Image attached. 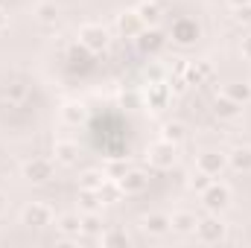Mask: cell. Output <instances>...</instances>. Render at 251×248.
<instances>
[{
	"mask_svg": "<svg viewBox=\"0 0 251 248\" xmlns=\"http://www.w3.org/2000/svg\"><path fill=\"white\" fill-rule=\"evenodd\" d=\"M201 201H204V207H207L210 213H219V210H225V207L231 204V190H228V184L210 181V184L201 190Z\"/></svg>",
	"mask_w": 251,
	"mask_h": 248,
	"instance_id": "6da1fadb",
	"label": "cell"
},
{
	"mask_svg": "<svg viewBox=\"0 0 251 248\" xmlns=\"http://www.w3.org/2000/svg\"><path fill=\"white\" fill-rule=\"evenodd\" d=\"M79 44H82L85 50H91V53H100V50H105V44H108V32H105L102 26H97V24H88V26L79 29Z\"/></svg>",
	"mask_w": 251,
	"mask_h": 248,
	"instance_id": "7a4b0ae2",
	"label": "cell"
},
{
	"mask_svg": "<svg viewBox=\"0 0 251 248\" xmlns=\"http://www.w3.org/2000/svg\"><path fill=\"white\" fill-rule=\"evenodd\" d=\"M24 178L32 181V184H47L53 178V164L47 158H32L24 164Z\"/></svg>",
	"mask_w": 251,
	"mask_h": 248,
	"instance_id": "3957f363",
	"label": "cell"
},
{
	"mask_svg": "<svg viewBox=\"0 0 251 248\" xmlns=\"http://www.w3.org/2000/svg\"><path fill=\"white\" fill-rule=\"evenodd\" d=\"M21 222H24L26 228H44V225H50V222H53V210H50L47 204L32 201V204H26V207H24Z\"/></svg>",
	"mask_w": 251,
	"mask_h": 248,
	"instance_id": "277c9868",
	"label": "cell"
},
{
	"mask_svg": "<svg viewBox=\"0 0 251 248\" xmlns=\"http://www.w3.org/2000/svg\"><path fill=\"white\" fill-rule=\"evenodd\" d=\"M149 161L158 167V170H170L176 164V143L170 140H158L152 149H149Z\"/></svg>",
	"mask_w": 251,
	"mask_h": 248,
	"instance_id": "5b68a950",
	"label": "cell"
},
{
	"mask_svg": "<svg viewBox=\"0 0 251 248\" xmlns=\"http://www.w3.org/2000/svg\"><path fill=\"white\" fill-rule=\"evenodd\" d=\"M196 234H199L201 243H219L225 237V225L216 216H207V219H199L196 222Z\"/></svg>",
	"mask_w": 251,
	"mask_h": 248,
	"instance_id": "8992f818",
	"label": "cell"
},
{
	"mask_svg": "<svg viewBox=\"0 0 251 248\" xmlns=\"http://www.w3.org/2000/svg\"><path fill=\"white\" fill-rule=\"evenodd\" d=\"M170 35H173L176 44H193V41L199 38V24H196L193 18H178V21L173 24Z\"/></svg>",
	"mask_w": 251,
	"mask_h": 248,
	"instance_id": "52a82bcc",
	"label": "cell"
},
{
	"mask_svg": "<svg viewBox=\"0 0 251 248\" xmlns=\"http://www.w3.org/2000/svg\"><path fill=\"white\" fill-rule=\"evenodd\" d=\"M225 164H228V158L219 155V152H204V155H199V170L207 173V175H219V173L225 170Z\"/></svg>",
	"mask_w": 251,
	"mask_h": 248,
	"instance_id": "ba28073f",
	"label": "cell"
},
{
	"mask_svg": "<svg viewBox=\"0 0 251 248\" xmlns=\"http://www.w3.org/2000/svg\"><path fill=\"white\" fill-rule=\"evenodd\" d=\"M117 29H120V35L131 38L143 29V21H140L137 12H123V15H117Z\"/></svg>",
	"mask_w": 251,
	"mask_h": 248,
	"instance_id": "9c48e42d",
	"label": "cell"
},
{
	"mask_svg": "<svg viewBox=\"0 0 251 248\" xmlns=\"http://www.w3.org/2000/svg\"><path fill=\"white\" fill-rule=\"evenodd\" d=\"M117 184L123 193H140L143 187H146V175L140 173V170H131V173H123L120 178H117Z\"/></svg>",
	"mask_w": 251,
	"mask_h": 248,
	"instance_id": "30bf717a",
	"label": "cell"
},
{
	"mask_svg": "<svg viewBox=\"0 0 251 248\" xmlns=\"http://www.w3.org/2000/svg\"><path fill=\"white\" fill-rule=\"evenodd\" d=\"M213 111H216V117H222V120H231V117H237V114H240V102H234L228 94H222V97H216V102H213Z\"/></svg>",
	"mask_w": 251,
	"mask_h": 248,
	"instance_id": "8fae6325",
	"label": "cell"
},
{
	"mask_svg": "<svg viewBox=\"0 0 251 248\" xmlns=\"http://www.w3.org/2000/svg\"><path fill=\"white\" fill-rule=\"evenodd\" d=\"M196 213H190V210H178V213H173L170 216V228H176V231H181V234H190V231H196Z\"/></svg>",
	"mask_w": 251,
	"mask_h": 248,
	"instance_id": "7c38bea8",
	"label": "cell"
},
{
	"mask_svg": "<svg viewBox=\"0 0 251 248\" xmlns=\"http://www.w3.org/2000/svg\"><path fill=\"white\" fill-rule=\"evenodd\" d=\"M228 164H231L237 173H251V146H240V149H234L231 158H228Z\"/></svg>",
	"mask_w": 251,
	"mask_h": 248,
	"instance_id": "4fadbf2b",
	"label": "cell"
},
{
	"mask_svg": "<svg viewBox=\"0 0 251 248\" xmlns=\"http://www.w3.org/2000/svg\"><path fill=\"white\" fill-rule=\"evenodd\" d=\"M143 231H149V234H155V237L167 234V231H170V216H161V213H152V216H146V222H143Z\"/></svg>",
	"mask_w": 251,
	"mask_h": 248,
	"instance_id": "5bb4252c",
	"label": "cell"
},
{
	"mask_svg": "<svg viewBox=\"0 0 251 248\" xmlns=\"http://www.w3.org/2000/svg\"><path fill=\"white\" fill-rule=\"evenodd\" d=\"M59 231L67 234V237H79V231H82V216H79V213H64V216H59Z\"/></svg>",
	"mask_w": 251,
	"mask_h": 248,
	"instance_id": "9a60e30c",
	"label": "cell"
},
{
	"mask_svg": "<svg viewBox=\"0 0 251 248\" xmlns=\"http://www.w3.org/2000/svg\"><path fill=\"white\" fill-rule=\"evenodd\" d=\"M225 94H228L234 102H240V105H243V102H249V99H251V85H249V82H234V85H228V88H225Z\"/></svg>",
	"mask_w": 251,
	"mask_h": 248,
	"instance_id": "2e32d148",
	"label": "cell"
},
{
	"mask_svg": "<svg viewBox=\"0 0 251 248\" xmlns=\"http://www.w3.org/2000/svg\"><path fill=\"white\" fill-rule=\"evenodd\" d=\"M137 15H140L143 26H146V24H158V18H161V6H158L155 0H146V3H140Z\"/></svg>",
	"mask_w": 251,
	"mask_h": 248,
	"instance_id": "e0dca14e",
	"label": "cell"
},
{
	"mask_svg": "<svg viewBox=\"0 0 251 248\" xmlns=\"http://www.w3.org/2000/svg\"><path fill=\"white\" fill-rule=\"evenodd\" d=\"M35 15H38V21H44V24H53V21L59 18V6L44 0V3H38V6H35Z\"/></svg>",
	"mask_w": 251,
	"mask_h": 248,
	"instance_id": "ac0fdd59",
	"label": "cell"
},
{
	"mask_svg": "<svg viewBox=\"0 0 251 248\" xmlns=\"http://www.w3.org/2000/svg\"><path fill=\"white\" fill-rule=\"evenodd\" d=\"M56 158L62 164H73L76 161V146L73 143H56Z\"/></svg>",
	"mask_w": 251,
	"mask_h": 248,
	"instance_id": "d6986e66",
	"label": "cell"
},
{
	"mask_svg": "<svg viewBox=\"0 0 251 248\" xmlns=\"http://www.w3.org/2000/svg\"><path fill=\"white\" fill-rule=\"evenodd\" d=\"M102 184H105V178H102L100 173H94V170L82 175V190H97V193H100V187Z\"/></svg>",
	"mask_w": 251,
	"mask_h": 248,
	"instance_id": "ffe728a7",
	"label": "cell"
},
{
	"mask_svg": "<svg viewBox=\"0 0 251 248\" xmlns=\"http://www.w3.org/2000/svg\"><path fill=\"white\" fill-rule=\"evenodd\" d=\"M164 140H170V143L184 140V125H181V123H170L167 128H164Z\"/></svg>",
	"mask_w": 251,
	"mask_h": 248,
	"instance_id": "44dd1931",
	"label": "cell"
},
{
	"mask_svg": "<svg viewBox=\"0 0 251 248\" xmlns=\"http://www.w3.org/2000/svg\"><path fill=\"white\" fill-rule=\"evenodd\" d=\"M234 21L237 24H251V3H243L234 9Z\"/></svg>",
	"mask_w": 251,
	"mask_h": 248,
	"instance_id": "7402d4cb",
	"label": "cell"
},
{
	"mask_svg": "<svg viewBox=\"0 0 251 248\" xmlns=\"http://www.w3.org/2000/svg\"><path fill=\"white\" fill-rule=\"evenodd\" d=\"M210 181H213V175H207V173H201V170L193 175V187H196V190H204Z\"/></svg>",
	"mask_w": 251,
	"mask_h": 248,
	"instance_id": "603a6c76",
	"label": "cell"
},
{
	"mask_svg": "<svg viewBox=\"0 0 251 248\" xmlns=\"http://www.w3.org/2000/svg\"><path fill=\"white\" fill-rule=\"evenodd\" d=\"M100 243H105V246H111V243H128V237L126 234H108V237H100Z\"/></svg>",
	"mask_w": 251,
	"mask_h": 248,
	"instance_id": "cb8c5ba5",
	"label": "cell"
},
{
	"mask_svg": "<svg viewBox=\"0 0 251 248\" xmlns=\"http://www.w3.org/2000/svg\"><path fill=\"white\" fill-rule=\"evenodd\" d=\"M240 50H243V56H246V59L251 62V35H246V38H243V44H240Z\"/></svg>",
	"mask_w": 251,
	"mask_h": 248,
	"instance_id": "d4e9b609",
	"label": "cell"
},
{
	"mask_svg": "<svg viewBox=\"0 0 251 248\" xmlns=\"http://www.w3.org/2000/svg\"><path fill=\"white\" fill-rule=\"evenodd\" d=\"M64 117H67V120H70V123H76V120H79V117H82V111H76V105H70V108H67V111H64Z\"/></svg>",
	"mask_w": 251,
	"mask_h": 248,
	"instance_id": "484cf974",
	"label": "cell"
},
{
	"mask_svg": "<svg viewBox=\"0 0 251 248\" xmlns=\"http://www.w3.org/2000/svg\"><path fill=\"white\" fill-rule=\"evenodd\" d=\"M6 26H9V18H6V12H3V9H0V32H3V29H6Z\"/></svg>",
	"mask_w": 251,
	"mask_h": 248,
	"instance_id": "4316f807",
	"label": "cell"
},
{
	"mask_svg": "<svg viewBox=\"0 0 251 248\" xmlns=\"http://www.w3.org/2000/svg\"><path fill=\"white\" fill-rule=\"evenodd\" d=\"M228 3H231V6L237 9V6H243V3H251V0H228Z\"/></svg>",
	"mask_w": 251,
	"mask_h": 248,
	"instance_id": "83f0119b",
	"label": "cell"
},
{
	"mask_svg": "<svg viewBox=\"0 0 251 248\" xmlns=\"http://www.w3.org/2000/svg\"><path fill=\"white\" fill-rule=\"evenodd\" d=\"M3 207H6V198H3V193H0V213H3Z\"/></svg>",
	"mask_w": 251,
	"mask_h": 248,
	"instance_id": "f1b7e54d",
	"label": "cell"
}]
</instances>
